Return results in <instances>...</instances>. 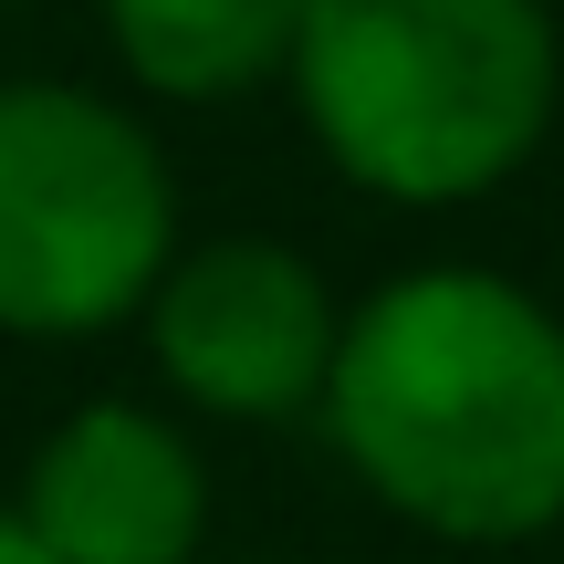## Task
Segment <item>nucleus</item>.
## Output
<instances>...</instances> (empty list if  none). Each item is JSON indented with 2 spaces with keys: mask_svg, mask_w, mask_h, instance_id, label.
<instances>
[{
  "mask_svg": "<svg viewBox=\"0 0 564 564\" xmlns=\"http://www.w3.org/2000/svg\"><path fill=\"white\" fill-rule=\"evenodd\" d=\"M335 440L377 502L449 544L564 523V324L491 272H408L335 345Z\"/></svg>",
  "mask_w": 564,
  "mask_h": 564,
  "instance_id": "obj_1",
  "label": "nucleus"
},
{
  "mask_svg": "<svg viewBox=\"0 0 564 564\" xmlns=\"http://www.w3.org/2000/svg\"><path fill=\"white\" fill-rule=\"evenodd\" d=\"M293 84L324 158L377 199H481L554 116V21L544 0H314Z\"/></svg>",
  "mask_w": 564,
  "mask_h": 564,
  "instance_id": "obj_2",
  "label": "nucleus"
},
{
  "mask_svg": "<svg viewBox=\"0 0 564 564\" xmlns=\"http://www.w3.org/2000/svg\"><path fill=\"white\" fill-rule=\"evenodd\" d=\"M167 282V167L74 84H0V324L95 335Z\"/></svg>",
  "mask_w": 564,
  "mask_h": 564,
  "instance_id": "obj_3",
  "label": "nucleus"
},
{
  "mask_svg": "<svg viewBox=\"0 0 564 564\" xmlns=\"http://www.w3.org/2000/svg\"><path fill=\"white\" fill-rule=\"evenodd\" d=\"M147 345L158 377L209 419H282V408L335 387V293L314 262L282 241H209L167 262L158 303H147Z\"/></svg>",
  "mask_w": 564,
  "mask_h": 564,
  "instance_id": "obj_4",
  "label": "nucleus"
},
{
  "mask_svg": "<svg viewBox=\"0 0 564 564\" xmlns=\"http://www.w3.org/2000/svg\"><path fill=\"white\" fill-rule=\"evenodd\" d=\"M21 523L53 564H188L209 523V481L167 419L95 398L42 440L21 481Z\"/></svg>",
  "mask_w": 564,
  "mask_h": 564,
  "instance_id": "obj_5",
  "label": "nucleus"
},
{
  "mask_svg": "<svg viewBox=\"0 0 564 564\" xmlns=\"http://www.w3.org/2000/svg\"><path fill=\"white\" fill-rule=\"evenodd\" d=\"M105 21H116V53L147 95L220 105L303 53L314 0H105Z\"/></svg>",
  "mask_w": 564,
  "mask_h": 564,
  "instance_id": "obj_6",
  "label": "nucleus"
},
{
  "mask_svg": "<svg viewBox=\"0 0 564 564\" xmlns=\"http://www.w3.org/2000/svg\"><path fill=\"white\" fill-rule=\"evenodd\" d=\"M0 564H53V554L32 544V523H21V512H0Z\"/></svg>",
  "mask_w": 564,
  "mask_h": 564,
  "instance_id": "obj_7",
  "label": "nucleus"
}]
</instances>
